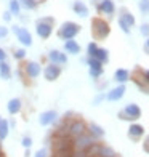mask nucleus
I'll list each match as a JSON object with an SVG mask.
<instances>
[{"mask_svg": "<svg viewBox=\"0 0 149 157\" xmlns=\"http://www.w3.org/2000/svg\"><path fill=\"white\" fill-rule=\"evenodd\" d=\"M72 116V114H71ZM88 132V124L79 116H74V117H69V124H67V136L71 140H74L80 135L87 133Z\"/></svg>", "mask_w": 149, "mask_h": 157, "instance_id": "f257e3e1", "label": "nucleus"}, {"mask_svg": "<svg viewBox=\"0 0 149 157\" xmlns=\"http://www.w3.org/2000/svg\"><path fill=\"white\" fill-rule=\"evenodd\" d=\"M82 31V26L79 23H74V21H64L59 29H58V39L59 40H71V39H75L77 35H79V32Z\"/></svg>", "mask_w": 149, "mask_h": 157, "instance_id": "f03ea898", "label": "nucleus"}, {"mask_svg": "<svg viewBox=\"0 0 149 157\" xmlns=\"http://www.w3.org/2000/svg\"><path fill=\"white\" fill-rule=\"evenodd\" d=\"M141 116H143V111H141V108L136 104V103H128L124 106L122 111H119L117 117L120 120H125V122H138V120L141 119Z\"/></svg>", "mask_w": 149, "mask_h": 157, "instance_id": "7ed1b4c3", "label": "nucleus"}, {"mask_svg": "<svg viewBox=\"0 0 149 157\" xmlns=\"http://www.w3.org/2000/svg\"><path fill=\"white\" fill-rule=\"evenodd\" d=\"M91 34H93V39L95 40H104L109 37L111 34V27L109 23L106 19H103L101 16L95 18L91 21Z\"/></svg>", "mask_w": 149, "mask_h": 157, "instance_id": "20e7f679", "label": "nucleus"}, {"mask_svg": "<svg viewBox=\"0 0 149 157\" xmlns=\"http://www.w3.org/2000/svg\"><path fill=\"white\" fill-rule=\"evenodd\" d=\"M53 26H55V18H52V16L42 18L35 23V34L44 40L50 39V35L53 34Z\"/></svg>", "mask_w": 149, "mask_h": 157, "instance_id": "39448f33", "label": "nucleus"}, {"mask_svg": "<svg viewBox=\"0 0 149 157\" xmlns=\"http://www.w3.org/2000/svg\"><path fill=\"white\" fill-rule=\"evenodd\" d=\"M11 32L16 35V39H18V42L21 44V47L29 48V47L34 44L32 34L29 32V29H27V27H23V26H19V24H13V26H11Z\"/></svg>", "mask_w": 149, "mask_h": 157, "instance_id": "423d86ee", "label": "nucleus"}, {"mask_svg": "<svg viewBox=\"0 0 149 157\" xmlns=\"http://www.w3.org/2000/svg\"><path fill=\"white\" fill-rule=\"evenodd\" d=\"M83 63L88 66V74L93 80H99L104 74V64L98 61L96 58H85Z\"/></svg>", "mask_w": 149, "mask_h": 157, "instance_id": "0eeeda50", "label": "nucleus"}, {"mask_svg": "<svg viewBox=\"0 0 149 157\" xmlns=\"http://www.w3.org/2000/svg\"><path fill=\"white\" fill-rule=\"evenodd\" d=\"M61 72H63V66L55 64V63H47L45 66H44V69H42V75H44V78H45L47 82L58 80Z\"/></svg>", "mask_w": 149, "mask_h": 157, "instance_id": "6e6552de", "label": "nucleus"}, {"mask_svg": "<svg viewBox=\"0 0 149 157\" xmlns=\"http://www.w3.org/2000/svg\"><path fill=\"white\" fill-rule=\"evenodd\" d=\"M21 69H23L26 78L35 80V78H39V75H42V69L44 67H42V64L39 61H24V66Z\"/></svg>", "mask_w": 149, "mask_h": 157, "instance_id": "1a4fd4ad", "label": "nucleus"}, {"mask_svg": "<svg viewBox=\"0 0 149 157\" xmlns=\"http://www.w3.org/2000/svg\"><path fill=\"white\" fill-rule=\"evenodd\" d=\"M96 140L91 136V135L87 132V133H83V135H80V136H77V138H74L72 140V151H85L90 144H93Z\"/></svg>", "mask_w": 149, "mask_h": 157, "instance_id": "9d476101", "label": "nucleus"}, {"mask_svg": "<svg viewBox=\"0 0 149 157\" xmlns=\"http://www.w3.org/2000/svg\"><path fill=\"white\" fill-rule=\"evenodd\" d=\"M47 63H55L59 66H66L67 64V53L61 52V50L52 48L47 52Z\"/></svg>", "mask_w": 149, "mask_h": 157, "instance_id": "9b49d317", "label": "nucleus"}, {"mask_svg": "<svg viewBox=\"0 0 149 157\" xmlns=\"http://www.w3.org/2000/svg\"><path fill=\"white\" fill-rule=\"evenodd\" d=\"M58 119H59V114L58 112H56L55 109H48V111L40 112L39 124L42 127H53L56 122H58Z\"/></svg>", "mask_w": 149, "mask_h": 157, "instance_id": "f8f14e48", "label": "nucleus"}, {"mask_svg": "<svg viewBox=\"0 0 149 157\" xmlns=\"http://www.w3.org/2000/svg\"><path fill=\"white\" fill-rule=\"evenodd\" d=\"M125 91H127V87L125 85H116V87H112L109 88L108 91H106V101H109V103H117L120 101L124 96H125Z\"/></svg>", "mask_w": 149, "mask_h": 157, "instance_id": "ddd939ff", "label": "nucleus"}, {"mask_svg": "<svg viewBox=\"0 0 149 157\" xmlns=\"http://www.w3.org/2000/svg\"><path fill=\"white\" fill-rule=\"evenodd\" d=\"M96 10L99 15L111 18L116 13V3H114V0H99L96 3Z\"/></svg>", "mask_w": 149, "mask_h": 157, "instance_id": "4468645a", "label": "nucleus"}, {"mask_svg": "<svg viewBox=\"0 0 149 157\" xmlns=\"http://www.w3.org/2000/svg\"><path fill=\"white\" fill-rule=\"evenodd\" d=\"M144 133H146V130H144V127L141 125L139 122H132L130 127H128V130H127V135H128V138L132 141H139L141 138L144 136Z\"/></svg>", "mask_w": 149, "mask_h": 157, "instance_id": "2eb2a0df", "label": "nucleus"}, {"mask_svg": "<svg viewBox=\"0 0 149 157\" xmlns=\"http://www.w3.org/2000/svg\"><path fill=\"white\" fill-rule=\"evenodd\" d=\"M23 111V99L21 98H11L6 103V112L10 116H18V114Z\"/></svg>", "mask_w": 149, "mask_h": 157, "instance_id": "dca6fc26", "label": "nucleus"}, {"mask_svg": "<svg viewBox=\"0 0 149 157\" xmlns=\"http://www.w3.org/2000/svg\"><path fill=\"white\" fill-rule=\"evenodd\" d=\"M130 78H132V72H130L128 69H125V67L116 69V72H114V82L116 83L127 85V82H130Z\"/></svg>", "mask_w": 149, "mask_h": 157, "instance_id": "f3484780", "label": "nucleus"}, {"mask_svg": "<svg viewBox=\"0 0 149 157\" xmlns=\"http://www.w3.org/2000/svg\"><path fill=\"white\" fill-rule=\"evenodd\" d=\"M63 48H64V53H67V55H74V56L80 55V52H82L80 44H79L77 40H74V39L66 40V42H64V45H63Z\"/></svg>", "mask_w": 149, "mask_h": 157, "instance_id": "a211bd4d", "label": "nucleus"}, {"mask_svg": "<svg viewBox=\"0 0 149 157\" xmlns=\"http://www.w3.org/2000/svg\"><path fill=\"white\" fill-rule=\"evenodd\" d=\"M72 11L79 18H88V15H90L88 6L85 5L82 0H74V2H72Z\"/></svg>", "mask_w": 149, "mask_h": 157, "instance_id": "6ab92c4d", "label": "nucleus"}, {"mask_svg": "<svg viewBox=\"0 0 149 157\" xmlns=\"http://www.w3.org/2000/svg\"><path fill=\"white\" fill-rule=\"evenodd\" d=\"M88 133H90L96 141H101V140L104 138V135H106L104 128H103L101 125H98L96 122H88Z\"/></svg>", "mask_w": 149, "mask_h": 157, "instance_id": "aec40b11", "label": "nucleus"}, {"mask_svg": "<svg viewBox=\"0 0 149 157\" xmlns=\"http://www.w3.org/2000/svg\"><path fill=\"white\" fill-rule=\"evenodd\" d=\"M120 15H119V18H122L124 21L127 24H128L130 27H133L135 24H136V19H135V16H133V13L130 11V10H127L125 6H122V8H120Z\"/></svg>", "mask_w": 149, "mask_h": 157, "instance_id": "412c9836", "label": "nucleus"}, {"mask_svg": "<svg viewBox=\"0 0 149 157\" xmlns=\"http://www.w3.org/2000/svg\"><path fill=\"white\" fill-rule=\"evenodd\" d=\"M10 135V120L0 116V141H5Z\"/></svg>", "mask_w": 149, "mask_h": 157, "instance_id": "4be33fe9", "label": "nucleus"}, {"mask_svg": "<svg viewBox=\"0 0 149 157\" xmlns=\"http://www.w3.org/2000/svg\"><path fill=\"white\" fill-rule=\"evenodd\" d=\"M11 66H10V63L8 61H2L0 63V78L2 80H10L11 78Z\"/></svg>", "mask_w": 149, "mask_h": 157, "instance_id": "5701e85b", "label": "nucleus"}, {"mask_svg": "<svg viewBox=\"0 0 149 157\" xmlns=\"http://www.w3.org/2000/svg\"><path fill=\"white\" fill-rule=\"evenodd\" d=\"M93 58H96L98 61H101L103 64H108L109 63V50L104 48V47H98Z\"/></svg>", "mask_w": 149, "mask_h": 157, "instance_id": "b1692460", "label": "nucleus"}, {"mask_svg": "<svg viewBox=\"0 0 149 157\" xmlns=\"http://www.w3.org/2000/svg\"><path fill=\"white\" fill-rule=\"evenodd\" d=\"M98 157H119V154H117L111 146H108V144H104V143H101V147H99Z\"/></svg>", "mask_w": 149, "mask_h": 157, "instance_id": "393cba45", "label": "nucleus"}, {"mask_svg": "<svg viewBox=\"0 0 149 157\" xmlns=\"http://www.w3.org/2000/svg\"><path fill=\"white\" fill-rule=\"evenodd\" d=\"M18 2H19V5H21V8H23V10H27V11L37 10L39 5H40L39 0H18Z\"/></svg>", "mask_w": 149, "mask_h": 157, "instance_id": "a878e982", "label": "nucleus"}, {"mask_svg": "<svg viewBox=\"0 0 149 157\" xmlns=\"http://www.w3.org/2000/svg\"><path fill=\"white\" fill-rule=\"evenodd\" d=\"M21 10H23V8H21V5H19L18 0H8V11L11 13L13 16L18 18L21 15Z\"/></svg>", "mask_w": 149, "mask_h": 157, "instance_id": "bb28decb", "label": "nucleus"}, {"mask_svg": "<svg viewBox=\"0 0 149 157\" xmlns=\"http://www.w3.org/2000/svg\"><path fill=\"white\" fill-rule=\"evenodd\" d=\"M26 56H27V52H26L24 47L13 50V58H15L16 61H26Z\"/></svg>", "mask_w": 149, "mask_h": 157, "instance_id": "cd10ccee", "label": "nucleus"}, {"mask_svg": "<svg viewBox=\"0 0 149 157\" xmlns=\"http://www.w3.org/2000/svg\"><path fill=\"white\" fill-rule=\"evenodd\" d=\"M138 8L141 11V15L147 16L149 15V0H139V2H138Z\"/></svg>", "mask_w": 149, "mask_h": 157, "instance_id": "c85d7f7f", "label": "nucleus"}, {"mask_svg": "<svg viewBox=\"0 0 149 157\" xmlns=\"http://www.w3.org/2000/svg\"><path fill=\"white\" fill-rule=\"evenodd\" d=\"M98 44L93 40V42H90V44L87 45V58H93L95 53H96V50H98Z\"/></svg>", "mask_w": 149, "mask_h": 157, "instance_id": "c756f323", "label": "nucleus"}, {"mask_svg": "<svg viewBox=\"0 0 149 157\" xmlns=\"http://www.w3.org/2000/svg\"><path fill=\"white\" fill-rule=\"evenodd\" d=\"M34 144V140L32 136H29V135H24L23 138H21V146H23L24 149H31Z\"/></svg>", "mask_w": 149, "mask_h": 157, "instance_id": "7c9ffc66", "label": "nucleus"}, {"mask_svg": "<svg viewBox=\"0 0 149 157\" xmlns=\"http://www.w3.org/2000/svg\"><path fill=\"white\" fill-rule=\"evenodd\" d=\"M117 23H119V27H120V31H122L124 34H127V35H128V34L132 32V27H130L128 24H127V23H125V21H124L122 18H117Z\"/></svg>", "mask_w": 149, "mask_h": 157, "instance_id": "2f4dec72", "label": "nucleus"}, {"mask_svg": "<svg viewBox=\"0 0 149 157\" xmlns=\"http://www.w3.org/2000/svg\"><path fill=\"white\" fill-rule=\"evenodd\" d=\"M106 99V93H103V91H99V93L95 96V99H93V106H99L103 101Z\"/></svg>", "mask_w": 149, "mask_h": 157, "instance_id": "473e14b6", "label": "nucleus"}, {"mask_svg": "<svg viewBox=\"0 0 149 157\" xmlns=\"http://www.w3.org/2000/svg\"><path fill=\"white\" fill-rule=\"evenodd\" d=\"M139 34L143 37H149V23H143L139 26Z\"/></svg>", "mask_w": 149, "mask_h": 157, "instance_id": "72a5a7b5", "label": "nucleus"}, {"mask_svg": "<svg viewBox=\"0 0 149 157\" xmlns=\"http://www.w3.org/2000/svg\"><path fill=\"white\" fill-rule=\"evenodd\" d=\"M8 34H10V29L6 27L5 24H0V40H3L8 37Z\"/></svg>", "mask_w": 149, "mask_h": 157, "instance_id": "f704fd0d", "label": "nucleus"}, {"mask_svg": "<svg viewBox=\"0 0 149 157\" xmlns=\"http://www.w3.org/2000/svg\"><path fill=\"white\" fill-rule=\"evenodd\" d=\"M32 157H50V152H48L47 147H42V149H39V151H35Z\"/></svg>", "mask_w": 149, "mask_h": 157, "instance_id": "c9c22d12", "label": "nucleus"}, {"mask_svg": "<svg viewBox=\"0 0 149 157\" xmlns=\"http://www.w3.org/2000/svg\"><path fill=\"white\" fill-rule=\"evenodd\" d=\"M2 19L5 21V23H11L13 15H11V13H10L8 10H6V11H3V13H2Z\"/></svg>", "mask_w": 149, "mask_h": 157, "instance_id": "e433bc0d", "label": "nucleus"}, {"mask_svg": "<svg viewBox=\"0 0 149 157\" xmlns=\"http://www.w3.org/2000/svg\"><path fill=\"white\" fill-rule=\"evenodd\" d=\"M6 59H8V53H6L5 48L0 47V63H2V61H6Z\"/></svg>", "mask_w": 149, "mask_h": 157, "instance_id": "4c0bfd02", "label": "nucleus"}, {"mask_svg": "<svg viewBox=\"0 0 149 157\" xmlns=\"http://www.w3.org/2000/svg\"><path fill=\"white\" fill-rule=\"evenodd\" d=\"M143 149H144V151L149 154V135L146 136V140H144V143H143Z\"/></svg>", "mask_w": 149, "mask_h": 157, "instance_id": "58836bf2", "label": "nucleus"}, {"mask_svg": "<svg viewBox=\"0 0 149 157\" xmlns=\"http://www.w3.org/2000/svg\"><path fill=\"white\" fill-rule=\"evenodd\" d=\"M144 52L149 55V37H146V42H144Z\"/></svg>", "mask_w": 149, "mask_h": 157, "instance_id": "ea45409f", "label": "nucleus"}, {"mask_svg": "<svg viewBox=\"0 0 149 157\" xmlns=\"http://www.w3.org/2000/svg\"><path fill=\"white\" fill-rule=\"evenodd\" d=\"M18 18H19L21 23H27V21H29V18H27V16H23V15H19Z\"/></svg>", "mask_w": 149, "mask_h": 157, "instance_id": "a19ab883", "label": "nucleus"}, {"mask_svg": "<svg viewBox=\"0 0 149 157\" xmlns=\"http://www.w3.org/2000/svg\"><path fill=\"white\" fill-rule=\"evenodd\" d=\"M16 127V122H15V119H11L10 120V128H15Z\"/></svg>", "mask_w": 149, "mask_h": 157, "instance_id": "79ce46f5", "label": "nucleus"}, {"mask_svg": "<svg viewBox=\"0 0 149 157\" xmlns=\"http://www.w3.org/2000/svg\"><path fill=\"white\" fill-rule=\"evenodd\" d=\"M24 157H31V149H24Z\"/></svg>", "mask_w": 149, "mask_h": 157, "instance_id": "37998d69", "label": "nucleus"}, {"mask_svg": "<svg viewBox=\"0 0 149 157\" xmlns=\"http://www.w3.org/2000/svg\"><path fill=\"white\" fill-rule=\"evenodd\" d=\"M0 154H2V141H0Z\"/></svg>", "mask_w": 149, "mask_h": 157, "instance_id": "c03bdc74", "label": "nucleus"}, {"mask_svg": "<svg viewBox=\"0 0 149 157\" xmlns=\"http://www.w3.org/2000/svg\"><path fill=\"white\" fill-rule=\"evenodd\" d=\"M93 2H96V3H98V2H99V0H93Z\"/></svg>", "mask_w": 149, "mask_h": 157, "instance_id": "a18cd8bd", "label": "nucleus"}]
</instances>
